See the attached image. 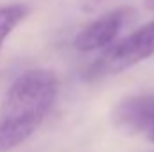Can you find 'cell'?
<instances>
[{
    "instance_id": "cell-1",
    "label": "cell",
    "mask_w": 154,
    "mask_h": 152,
    "mask_svg": "<svg viewBox=\"0 0 154 152\" xmlns=\"http://www.w3.org/2000/svg\"><path fill=\"white\" fill-rule=\"evenodd\" d=\"M59 93L52 70L32 68L16 77L0 104V152L23 145L43 123Z\"/></svg>"
},
{
    "instance_id": "cell-2",
    "label": "cell",
    "mask_w": 154,
    "mask_h": 152,
    "mask_svg": "<svg viewBox=\"0 0 154 152\" xmlns=\"http://www.w3.org/2000/svg\"><path fill=\"white\" fill-rule=\"evenodd\" d=\"M154 56V20L138 27L133 34L115 45L93 66V75L124 72Z\"/></svg>"
},
{
    "instance_id": "cell-3",
    "label": "cell",
    "mask_w": 154,
    "mask_h": 152,
    "mask_svg": "<svg viewBox=\"0 0 154 152\" xmlns=\"http://www.w3.org/2000/svg\"><path fill=\"white\" fill-rule=\"evenodd\" d=\"M111 122L125 134H143L145 138L154 131V93L131 95L118 100Z\"/></svg>"
},
{
    "instance_id": "cell-4",
    "label": "cell",
    "mask_w": 154,
    "mask_h": 152,
    "mask_svg": "<svg viewBox=\"0 0 154 152\" xmlns=\"http://www.w3.org/2000/svg\"><path fill=\"white\" fill-rule=\"evenodd\" d=\"M129 16H131V9L120 7L97 18L75 36L74 47L81 52H91V50H100V48L109 47L118 38Z\"/></svg>"
},
{
    "instance_id": "cell-5",
    "label": "cell",
    "mask_w": 154,
    "mask_h": 152,
    "mask_svg": "<svg viewBox=\"0 0 154 152\" xmlns=\"http://www.w3.org/2000/svg\"><path fill=\"white\" fill-rule=\"evenodd\" d=\"M27 14H29V7L23 4H13V5L0 7V50L5 39L25 20Z\"/></svg>"
},
{
    "instance_id": "cell-6",
    "label": "cell",
    "mask_w": 154,
    "mask_h": 152,
    "mask_svg": "<svg viewBox=\"0 0 154 152\" xmlns=\"http://www.w3.org/2000/svg\"><path fill=\"white\" fill-rule=\"evenodd\" d=\"M100 2H102V0H79L81 7H82V9H86V11H91V9H93V7H97Z\"/></svg>"
},
{
    "instance_id": "cell-7",
    "label": "cell",
    "mask_w": 154,
    "mask_h": 152,
    "mask_svg": "<svg viewBox=\"0 0 154 152\" xmlns=\"http://www.w3.org/2000/svg\"><path fill=\"white\" fill-rule=\"evenodd\" d=\"M147 140H151V141H152V143H154V131H152V132H151V134H149V136H147Z\"/></svg>"
}]
</instances>
